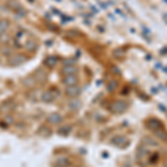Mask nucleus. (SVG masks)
I'll use <instances>...</instances> for the list:
<instances>
[{
  "mask_svg": "<svg viewBox=\"0 0 167 167\" xmlns=\"http://www.w3.org/2000/svg\"><path fill=\"white\" fill-rule=\"evenodd\" d=\"M126 108H127V105H126L124 101H115V103L110 106V109H112V112H125Z\"/></svg>",
  "mask_w": 167,
  "mask_h": 167,
  "instance_id": "obj_1",
  "label": "nucleus"
},
{
  "mask_svg": "<svg viewBox=\"0 0 167 167\" xmlns=\"http://www.w3.org/2000/svg\"><path fill=\"white\" fill-rule=\"evenodd\" d=\"M79 94H80V88L77 85L68 86L67 89H66V95L69 97H77Z\"/></svg>",
  "mask_w": 167,
  "mask_h": 167,
  "instance_id": "obj_2",
  "label": "nucleus"
},
{
  "mask_svg": "<svg viewBox=\"0 0 167 167\" xmlns=\"http://www.w3.org/2000/svg\"><path fill=\"white\" fill-rule=\"evenodd\" d=\"M48 122L52 125H58L62 122V116L60 114H57V112H54L48 117Z\"/></svg>",
  "mask_w": 167,
  "mask_h": 167,
  "instance_id": "obj_3",
  "label": "nucleus"
},
{
  "mask_svg": "<svg viewBox=\"0 0 167 167\" xmlns=\"http://www.w3.org/2000/svg\"><path fill=\"white\" fill-rule=\"evenodd\" d=\"M78 81V78L75 75H66V77L64 78V83L66 86H74Z\"/></svg>",
  "mask_w": 167,
  "mask_h": 167,
  "instance_id": "obj_4",
  "label": "nucleus"
},
{
  "mask_svg": "<svg viewBox=\"0 0 167 167\" xmlns=\"http://www.w3.org/2000/svg\"><path fill=\"white\" fill-rule=\"evenodd\" d=\"M41 99L42 101H45V103H52V100L55 99V95H54L52 91H45V93L41 95Z\"/></svg>",
  "mask_w": 167,
  "mask_h": 167,
  "instance_id": "obj_5",
  "label": "nucleus"
},
{
  "mask_svg": "<svg viewBox=\"0 0 167 167\" xmlns=\"http://www.w3.org/2000/svg\"><path fill=\"white\" fill-rule=\"evenodd\" d=\"M77 71V68L73 66V65H66L64 68H62V73L65 75H75V73Z\"/></svg>",
  "mask_w": 167,
  "mask_h": 167,
  "instance_id": "obj_6",
  "label": "nucleus"
},
{
  "mask_svg": "<svg viewBox=\"0 0 167 167\" xmlns=\"http://www.w3.org/2000/svg\"><path fill=\"white\" fill-rule=\"evenodd\" d=\"M154 133H155V135L157 136L159 139H162V140H164V141H167V133L165 132V130H163L162 128H158V129H156V130H154Z\"/></svg>",
  "mask_w": 167,
  "mask_h": 167,
  "instance_id": "obj_7",
  "label": "nucleus"
},
{
  "mask_svg": "<svg viewBox=\"0 0 167 167\" xmlns=\"http://www.w3.org/2000/svg\"><path fill=\"white\" fill-rule=\"evenodd\" d=\"M147 125H148V127H149L151 129H154V130H156V129L161 128L162 124L158 122L157 119H151V120L147 123Z\"/></svg>",
  "mask_w": 167,
  "mask_h": 167,
  "instance_id": "obj_8",
  "label": "nucleus"
},
{
  "mask_svg": "<svg viewBox=\"0 0 167 167\" xmlns=\"http://www.w3.org/2000/svg\"><path fill=\"white\" fill-rule=\"evenodd\" d=\"M25 47H26V49L32 52V50H35L36 49L37 45H36V41L34 40V39H29V40H27L26 41V44H25Z\"/></svg>",
  "mask_w": 167,
  "mask_h": 167,
  "instance_id": "obj_9",
  "label": "nucleus"
},
{
  "mask_svg": "<svg viewBox=\"0 0 167 167\" xmlns=\"http://www.w3.org/2000/svg\"><path fill=\"white\" fill-rule=\"evenodd\" d=\"M112 144L120 146V145H123L125 143V138H124L123 136H116V137H114V138L112 139Z\"/></svg>",
  "mask_w": 167,
  "mask_h": 167,
  "instance_id": "obj_10",
  "label": "nucleus"
},
{
  "mask_svg": "<svg viewBox=\"0 0 167 167\" xmlns=\"http://www.w3.org/2000/svg\"><path fill=\"white\" fill-rule=\"evenodd\" d=\"M70 132H71V127H70V126H65V127H61V128L58 130V134H59V135L66 136V135H68V134H69Z\"/></svg>",
  "mask_w": 167,
  "mask_h": 167,
  "instance_id": "obj_11",
  "label": "nucleus"
},
{
  "mask_svg": "<svg viewBox=\"0 0 167 167\" xmlns=\"http://www.w3.org/2000/svg\"><path fill=\"white\" fill-rule=\"evenodd\" d=\"M9 27V23H7L6 20H2V21H0V35H2L6 32V30L8 29Z\"/></svg>",
  "mask_w": 167,
  "mask_h": 167,
  "instance_id": "obj_12",
  "label": "nucleus"
},
{
  "mask_svg": "<svg viewBox=\"0 0 167 167\" xmlns=\"http://www.w3.org/2000/svg\"><path fill=\"white\" fill-rule=\"evenodd\" d=\"M13 107H15V103H13V101H6V103L2 105L3 109H12Z\"/></svg>",
  "mask_w": 167,
  "mask_h": 167,
  "instance_id": "obj_13",
  "label": "nucleus"
},
{
  "mask_svg": "<svg viewBox=\"0 0 167 167\" xmlns=\"http://www.w3.org/2000/svg\"><path fill=\"white\" fill-rule=\"evenodd\" d=\"M80 106V103L78 101V100H74V101H71L70 104H69V107H70L73 110H76L78 109V107Z\"/></svg>",
  "mask_w": 167,
  "mask_h": 167,
  "instance_id": "obj_14",
  "label": "nucleus"
},
{
  "mask_svg": "<svg viewBox=\"0 0 167 167\" xmlns=\"http://www.w3.org/2000/svg\"><path fill=\"white\" fill-rule=\"evenodd\" d=\"M46 64L48 65V66H54V65L56 64V59L54 57H49V58H47V60H46Z\"/></svg>",
  "mask_w": 167,
  "mask_h": 167,
  "instance_id": "obj_15",
  "label": "nucleus"
},
{
  "mask_svg": "<svg viewBox=\"0 0 167 167\" xmlns=\"http://www.w3.org/2000/svg\"><path fill=\"white\" fill-rule=\"evenodd\" d=\"M147 141L149 143V144H153L154 146H157V141H155L154 139H151V138H148L147 137V138H145L144 143H147Z\"/></svg>",
  "mask_w": 167,
  "mask_h": 167,
  "instance_id": "obj_16",
  "label": "nucleus"
},
{
  "mask_svg": "<svg viewBox=\"0 0 167 167\" xmlns=\"http://www.w3.org/2000/svg\"><path fill=\"white\" fill-rule=\"evenodd\" d=\"M166 167H167V162H166Z\"/></svg>",
  "mask_w": 167,
  "mask_h": 167,
  "instance_id": "obj_17",
  "label": "nucleus"
}]
</instances>
